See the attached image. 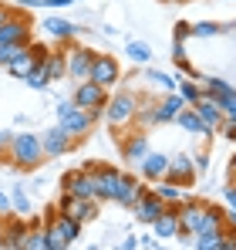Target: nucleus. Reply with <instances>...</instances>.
I'll use <instances>...</instances> for the list:
<instances>
[{"label":"nucleus","mask_w":236,"mask_h":250,"mask_svg":"<svg viewBox=\"0 0 236 250\" xmlns=\"http://www.w3.org/2000/svg\"><path fill=\"white\" fill-rule=\"evenodd\" d=\"M138 169H142V179H149V183H158L162 176H165V169H169V156L165 152H145L142 156V163H138Z\"/></svg>","instance_id":"aec40b11"},{"label":"nucleus","mask_w":236,"mask_h":250,"mask_svg":"<svg viewBox=\"0 0 236 250\" xmlns=\"http://www.w3.org/2000/svg\"><path fill=\"white\" fill-rule=\"evenodd\" d=\"M176 122H179V128H186L189 135H206V139L213 135V132H209V128L202 125V119H199V115L193 112V108H189V105H186V108H182V112L176 115Z\"/></svg>","instance_id":"393cba45"},{"label":"nucleus","mask_w":236,"mask_h":250,"mask_svg":"<svg viewBox=\"0 0 236 250\" xmlns=\"http://www.w3.org/2000/svg\"><path fill=\"white\" fill-rule=\"evenodd\" d=\"M24 233H27V223H20L17 216H0V244L10 250H20V240H24Z\"/></svg>","instance_id":"dca6fc26"},{"label":"nucleus","mask_w":236,"mask_h":250,"mask_svg":"<svg viewBox=\"0 0 236 250\" xmlns=\"http://www.w3.org/2000/svg\"><path fill=\"white\" fill-rule=\"evenodd\" d=\"M20 250H47V244H44V223L40 220H31L27 223V233L20 240Z\"/></svg>","instance_id":"a878e982"},{"label":"nucleus","mask_w":236,"mask_h":250,"mask_svg":"<svg viewBox=\"0 0 236 250\" xmlns=\"http://www.w3.org/2000/svg\"><path fill=\"white\" fill-rule=\"evenodd\" d=\"M216 250H236V230H226V227H223V237H219Z\"/></svg>","instance_id":"c9c22d12"},{"label":"nucleus","mask_w":236,"mask_h":250,"mask_svg":"<svg viewBox=\"0 0 236 250\" xmlns=\"http://www.w3.org/2000/svg\"><path fill=\"white\" fill-rule=\"evenodd\" d=\"M125 54H128V61H135V64H149V61H152V47L145 41H128L125 44Z\"/></svg>","instance_id":"c85d7f7f"},{"label":"nucleus","mask_w":236,"mask_h":250,"mask_svg":"<svg viewBox=\"0 0 236 250\" xmlns=\"http://www.w3.org/2000/svg\"><path fill=\"white\" fill-rule=\"evenodd\" d=\"M61 44H64V51H68V75H71L75 82H84L88 71H91V64H95V54H98V51H91V47H84V44H75V41H61Z\"/></svg>","instance_id":"0eeeda50"},{"label":"nucleus","mask_w":236,"mask_h":250,"mask_svg":"<svg viewBox=\"0 0 236 250\" xmlns=\"http://www.w3.org/2000/svg\"><path fill=\"white\" fill-rule=\"evenodd\" d=\"M78 233H81L78 220L58 213L54 207L47 209V216H44V244H47V250H68L78 240Z\"/></svg>","instance_id":"f257e3e1"},{"label":"nucleus","mask_w":236,"mask_h":250,"mask_svg":"<svg viewBox=\"0 0 236 250\" xmlns=\"http://www.w3.org/2000/svg\"><path fill=\"white\" fill-rule=\"evenodd\" d=\"M189 34H193V24L179 21V24H176V41H182V44H186V38H189Z\"/></svg>","instance_id":"e433bc0d"},{"label":"nucleus","mask_w":236,"mask_h":250,"mask_svg":"<svg viewBox=\"0 0 236 250\" xmlns=\"http://www.w3.org/2000/svg\"><path fill=\"white\" fill-rule=\"evenodd\" d=\"M219 237H223V230H202V233H196L193 240H196V250H216Z\"/></svg>","instance_id":"7c9ffc66"},{"label":"nucleus","mask_w":236,"mask_h":250,"mask_svg":"<svg viewBox=\"0 0 236 250\" xmlns=\"http://www.w3.org/2000/svg\"><path fill=\"white\" fill-rule=\"evenodd\" d=\"M58 125H61L68 135L81 139L84 132H91L95 115H91V112H84V108H78L75 102H61V105H58Z\"/></svg>","instance_id":"39448f33"},{"label":"nucleus","mask_w":236,"mask_h":250,"mask_svg":"<svg viewBox=\"0 0 236 250\" xmlns=\"http://www.w3.org/2000/svg\"><path fill=\"white\" fill-rule=\"evenodd\" d=\"M223 27L219 24H213V21H199V24H193V34L196 38H213V34H219Z\"/></svg>","instance_id":"72a5a7b5"},{"label":"nucleus","mask_w":236,"mask_h":250,"mask_svg":"<svg viewBox=\"0 0 236 250\" xmlns=\"http://www.w3.org/2000/svg\"><path fill=\"white\" fill-rule=\"evenodd\" d=\"M10 209H17L20 216H27V213H31V200H27V196H24V193L17 189V193L10 196Z\"/></svg>","instance_id":"f704fd0d"},{"label":"nucleus","mask_w":236,"mask_h":250,"mask_svg":"<svg viewBox=\"0 0 236 250\" xmlns=\"http://www.w3.org/2000/svg\"><path fill=\"white\" fill-rule=\"evenodd\" d=\"M61 189H64L68 196L95 200V179H91V172H84V169H71V172H64V176H61Z\"/></svg>","instance_id":"ddd939ff"},{"label":"nucleus","mask_w":236,"mask_h":250,"mask_svg":"<svg viewBox=\"0 0 236 250\" xmlns=\"http://www.w3.org/2000/svg\"><path fill=\"white\" fill-rule=\"evenodd\" d=\"M145 78H149V82L152 84H158V88H162V91H176V78H169V75H165V71H152V68H149V71H145Z\"/></svg>","instance_id":"473e14b6"},{"label":"nucleus","mask_w":236,"mask_h":250,"mask_svg":"<svg viewBox=\"0 0 236 250\" xmlns=\"http://www.w3.org/2000/svg\"><path fill=\"white\" fill-rule=\"evenodd\" d=\"M230 186H233V189H236V172H230Z\"/></svg>","instance_id":"a18cd8bd"},{"label":"nucleus","mask_w":236,"mask_h":250,"mask_svg":"<svg viewBox=\"0 0 236 250\" xmlns=\"http://www.w3.org/2000/svg\"><path fill=\"white\" fill-rule=\"evenodd\" d=\"M193 166H196V172H202V169H209V152H202V156H196V159H193Z\"/></svg>","instance_id":"58836bf2"},{"label":"nucleus","mask_w":236,"mask_h":250,"mask_svg":"<svg viewBox=\"0 0 236 250\" xmlns=\"http://www.w3.org/2000/svg\"><path fill=\"white\" fill-rule=\"evenodd\" d=\"M223 200H226V207H230V209H236V189H233V186L223 193Z\"/></svg>","instance_id":"79ce46f5"},{"label":"nucleus","mask_w":236,"mask_h":250,"mask_svg":"<svg viewBox=\"0 0 236 250\" xmlns=\"http://www.w3.org/2000/svg\"><path fill=\"white\" fill-rule=\"evenodd\" d=\"M186 108V102L176 95V91H169L162 102H156V125H165V122H176V115Z\"/></svg>","instance_id":"412c9836"},{"label":"nucleus","mask_w":236,"mask_h":250,"mask_svg":"<svg viewBox=\"0 0 236 250\" xmlns=\"http://www.w3.org/2000/svg\"><path fill=\"white\" fill-rule=\"evenodd\" d=\"M158 237H179V207H165L152 223Z\"/></svg>","instance_id":"5701e85b"},{"label":"nucleus","mask_w":236,"mask_h":250,"mask_svg":"<svg viewBox=\"0 0 236 250\" xmlns=\"http://www.w3.org/2000/svg\"><path fill=\"white\" fill-rule=\"evenodd\" d=\"M7 139H10V135L0 128V159H7Z\"/></svg>","instance_id":"37998d69"},{"label":"nucleus","mask_w":236,"mask_h":250,"mask_svg":"<svg viewBox=\"0 0 236 250\" xmlns=\"http://www.w3.org/2000/svg\"><path fill=\"white\" fill-rule=\"evenodd\" d=\"M145 193V183H138L135 176H128V172H121V179H118V189H115V196H112V203H118V207H125V209H132L135 207V200Z\"/></svg>","instance_id":"2eb2a0df"},{"label":"nucleus","mask_w":236,"mask_h":250,"mask_svg":"<svg viewBox=\"0 0 236 250\" xmlns=\"http://www.w3.org/2000/svg\"><path fill=\"white\" fill-rule=\"evenodd\" d=\"M233 27H236V24H233Z\"/></svg>","instance_id":"de8ad7c7"},{"label":"nucleus","mask_w":236,"mask_h":250,"mask_svg":"<svg viewBox=\"0 0 236 250\" xmlns=\"http://www.w3.org/2000/svg\"><path fill=\"white\" fill-rule=\"evenodd\" d=\"M162 179H169V183H176V186H193V183H196V166H193V159H189L186 152L172 156Z\"/></svg>","instance_id":"4468645a"},{"label":"nucleus","mask_w":236,"mask_h":250,"mask_svg":"<svg viewBox=\"0 0 236 250\" xmlns=\"http://www.w3.org/2000/svg\"><path fill=\"white\" fill-rule=\"evenodd\" d=\"M75 135H68L61 125H54V128H47L44 135H40V149H44V156L47 159H58V156H68L71 149H75Z\"/></svg>","instance_id":"9b49d317"},{"label":"nucleus","mask_w":236,"mask_h":250,"mask_svg":"<svg viewBox=\"0 0 236 250\" xmlns=\"http://www.w3.org/2000/svg\"><path fill=\"white\" fill-rule=\"evenodd\" d=\"M40 68H44L47 82H61V78H68V51H64V44H61L58 51H47V58L40 61Z\"/></svg>","instance_id":"f3484780"},{"label":"nucleus","mask_w":236,"mask_h":250,"mask_svg":"<svg viewBox=\"0 0 236 250\" xmlns=\"http://www.w3.org/2000/svg\"><path fill=\"white\" fill-rule=\"evenodd\" d=\"M118 152L125 163H142V156L149 152V135L145 128H135L128 135H118Z\"/></svg>","instance_id":"f8f14e48"},{"label":"nucleus","mask_w":236,"mask_h":250,"mask_svg":"<svg viewBox=\"0 0 236 250\" xmlns=\"http://www.w3.org/2000/svg\"><path fill=\"white\" fill-rule=\"evenodd\" d=\"M7 159L17 169H38L44 163V149H40V135L34 132H17L7 139Z\"/></svg>","instance_id":"f03ea898"},{"label":"nucleus","mask_w":236,"mask_h":250,"mask_svg":"<svg viewBox=\"0 0 236 250\" xmlns=\"http://www.w3.org/2000/svg\"><path fill=\"white\" fill-rule=\"evenodd\" d=\"M54 209L64 213V216H71V220H78V223H88V220H98L101 203H98V200H84V196H68V193H61V200L54 203Z\"/></svg>","instance_id":"423d86ee"},{"label":"nucleus","mask_w":236,"mask_h":250,"mask_svg":"<svg viewBox=\"0 0 236 250\" xmlns=\"http://www.w3.org/2000/svg\"><path fill=\"white\" fill-rule=\"evenodd\" d=\"M91 179H95V200H98V203H105V200H112V196H115L118 179H121V169L98 163V166L91 169Z\"/></svg>","instance_id":"9d476101"},{"label":"nucleus","mask_w":236,"mask_h":250,"mask_svg":"<svg viewBox=\"0 0 236 250\" xmlns=\"http://www.w3.org/2000/svg\"><path fill=\"white\" fill-rule=\"evenodd\" d=\"M219 135H226L230 142H236V122H223V128H219Z\"/></svg>","instance_id":"4c0bfd02"},{"label":"nucleus","mask_w":236,"mask_h":250,"mask_svg":"<svg viewBox=\"0 0 236 250\" xmlns=\"http://www.w3.org/2000/svg\"><path fill=\"white\" fill-rule=\"evenodd\" d=\"M135 125H138V128H149V125H156V102H145V98H138Z\"/></svg>","instance_id":"c756f323"},{"label":"nucleus","mask_w":236,"mask_h":250,"mask_svg":"<svg viewBox=\"0 0 236 250\" xmlns=\"http://www.w3.org/2000/svg\"><path fill=\"white\" fill-rule=\"evenodd\" d=\"M135 112H138V95H132V91H118V95H112V98L105 102L101 119L112 125L115 132H121V128L135 125Z\"/></svg>","instance_id":"7ed1b4c3"},{"label":"nucleus","mask_w":236,"mask_h":250,"mask_svg":"<svg viewBox=\"0 0 236 250\" xmlns=\"http://www.w3.org/2000/svg\"><path fill=\"white\" fill-rule=\"evenodd\" d=\"M152 193H156V196L162 200V203H165V207H179V203H182V189H179L176 183H169V179H158Z\"/></svg>","instance_id":"bb28decb"},{"label":"nucleus","mask_w":236,"mask_h":250,"mask_svg":"<svg viewBox=\"0 0 236 250\" xmlns=\"http://www.w3.org/2000/svg\"><path fill=\"white\" fill-rule=\"evenodd\" d=\"M223 227H226V230H236V209H226V216H223Z\"/></svg>","instance_id":"ea45409f"},{"label":"nucleus","mask_w":236,"mask_h":250,"mask_svg":"<svg viewBox=\"0 0 236 250\" xmlns=\"http://www.w3.org/2000/svg\"><path fill=\"white\" fill-rule=\"evenodd\" d=\"M162 209H165V203L158 200V196L152 193V189H145V193H142V196L135 200V207H132V213H135V216H138L142 223H156V216L162 213Z\"/></svg>","instance_id":"a211bd4d"},{"label":"nucleus","mask_w":236,"mask_h":250,"mask_svg":"<svg viewBox=\"0 0 236 250\" xmlns=\"http://www.w3.org/2000/svg\"><path fill=\"white\" fill-rule=\"evenodd\" d=\"M7 213H10V200L0 193V216H7Z\"/></svg>","instance_id":"c03bdc74"},{"label":"nucleus","mask_w":236,"mask_h":250,"mask_svg":"<svg viewBox=\"0 0 236 250\" xmlns=\"http://www.w3.org/2000/svg\"><path fill=\"white\" fill-rule=\"evenodd\" d=\"M10 17H14V10H10V7H7V3H0V27H3V24H7V21H10Z\"/></svg>","instance_id":"a19ab883"},{"label":"nucleus","mask_w":236,"mask_h":250,"mask_svg":"<svg viewBox=\"0 0 236 250\" xmlns=\"http://www.w3.org/2000/svg\"><path fill=\"white\" fill-rule=\"evenodd\" d=\"M176 95H179L186 105H196L199 98H202V84H199L196 78H193V82H182V78H179V84H176Z\"/></svg>","instance_id":"cd10ccee"},{"label":"nucleus","mask_w":236,"mask_h":250,"mask_svg":"<svg viewBox=\"0 0 236 250\" xmlns=\"http://www.w3.org/2000/svg\"><path fill=\"white\" fill-rule=\"evenodd\" d=\"M189 108L202 119V125H206L213 135H216V132L223 128V122H226V119H223V112H219V105H216V102H209V98H199L196 105H189Z\"/></svg>","instance_id":"6ab92c4d"},{"label":"nucleus","mask_w":236,"mask_h":250,"mask_svg":"<svg viewBox=\"0 0 236 250\" xmlns=\"http://www.w3.org/2000/svg\"><path fill=\"white\" fill-rule=\"evenodd\" d=\"M230 172H236V156H233V159H230Z\"/></svg>","instance_id":"49530a36"},{"label":"nucleus","mask_w":236,"mask_h":250,"mask_svg":"<svg viewBox=\"0 0 236 250\" xmlns=\"http://www.w3.org/2000/svg\"><path fill=\"white\" fill-rule=\"evenodd\" d=\"M34 64H38V61L31 58V47L24 44V47H17V54H14V61L7 64V75H10V78H20V82H24V75H27V71H31Z\"/></svg>","instance_id":"b1692460"},{"label":"nucleus","mask_w":236,"mask_h":250,"mask_svg":"<svg viewBox=\"0 0 236 250\" xmlns=\"http://www.w3.org/2000/svg\"><path fill=\"white\" fill-rule=\"evenodd\" d=\"M31 17L27 14H14L3 27H0V44L3 47H24V44H31Z\"/></svg>","instance_id":"6e6552de"},{"label":"nucleus","mask_w":236,"mask_h":250,"mask_svg":"<svg viewBox=\"0 0 236 250\" xmlns=\"http://www.w3.org/2000/svg\"><path fill=\"white\" fill-rule=\"evenodd\" d=\"M44 34L54 38V41H75L78 38V27L64 17H44Z\"/></svg>","instance_id":"4be33fe9"},{"label":"nucleus","mask_w":236,"mask_h":250,"mask_svg":"<svg viewBox=\"0 0 236 250\" xmlns=\"http://www.w3.org/2000/svg\"><path fill=\"white\" fill-rule=\"evenodd\" d=\"M71 102L78 105V108H84V112H91L95 115V122L101 119V112H105V102H108V88H101V84L95 82H78L75 84V95H71Z\"/></svg>","instance_id":"20e7f679"},{"label":"nucleus","mask_w":236,"mask_h":250,"mask_svg":"<svg viewBox=\"0 0 236 250\" xmlns=\"http://www.w3.org/2000/svg\"><path fill=\"white\" fill-rule=\"evenodd\" d=\"M118 78H121V64H118L115 54H95V64L88 71V82L101 84V88H112V84H118Z\"/></svg>","instance_id":"1a4fd4ad"},{"label":"nucleus","mask_w":236,"mask_h":250,"mask_svg":"<svg viewBox=\"0 0 236 250\" xmlns=\"http://www.w3.org/2000/svg\"><path fill=\"white\" fill-rule=\"evenodd\" d=\"M24 82L31 84V88H34V91H44V88H47V75H44V68H40V64H34V68H31V71H27V75H24Z\"/></svg>","instance_id":"2f4dec72"}]
</instances>
